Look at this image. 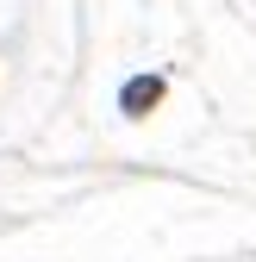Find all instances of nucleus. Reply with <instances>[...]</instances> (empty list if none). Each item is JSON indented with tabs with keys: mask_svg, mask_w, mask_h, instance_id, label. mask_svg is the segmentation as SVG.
<instances>
[{
	"mask_svg": "<svg viewBox=\"0 0 256 262\" xmlns=\"http://www.w3.org/2000/svg\"><path fill=\"white\" fill-rule=\"evenodd\" d=\"M150 100H156V81H132L125 88V106L132 113H150Z\"/></svg>",
	"mask_w": 256,
	"mask_h": 262,
	"instance_id": "f257e3e1",
	"label": "nucleus"
}]
</instances>
